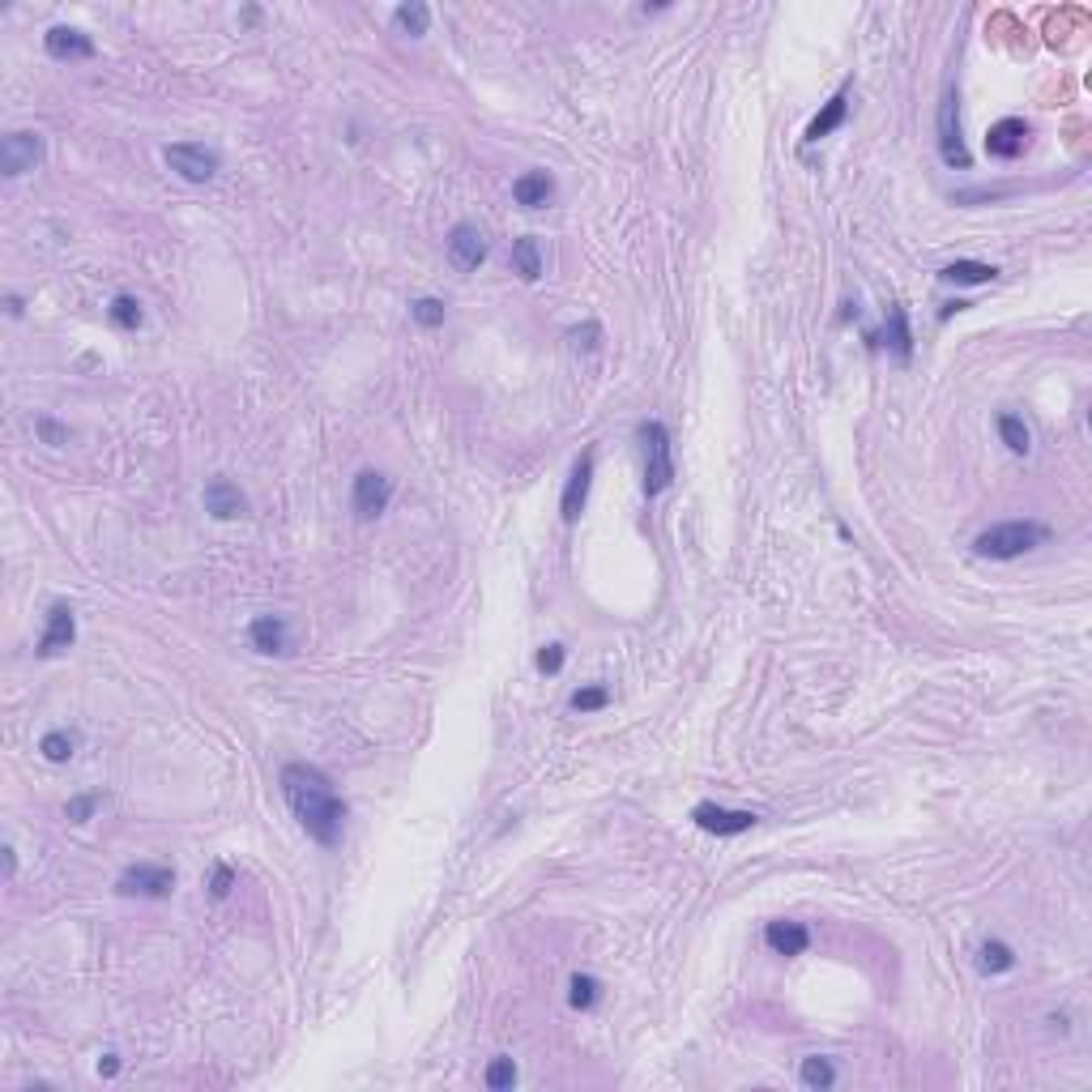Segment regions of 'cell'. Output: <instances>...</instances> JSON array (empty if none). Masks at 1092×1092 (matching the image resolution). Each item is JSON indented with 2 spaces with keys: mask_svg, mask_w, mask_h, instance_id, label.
Masks as SVG:
<instances>
[{
  "mask_svg": "<svg viewBox=\"0 0 1092 1092\" xmlns=\"http://www.w3.org/2000/svg\"><path fill=\"white\" fill-rule=\"evenodd\" d=\"M98 807V794H82V798H73L69 807H64V816H69L73 823H86L91 819V811Z\"/></svg>",
  "mask_w": 1092,
  "mask_h": 1092,
  "instance_id": "cell-33",
  "label": "cell"
},
{
  "mask_svg": "<svg viewBox=\"0 0 1092 1092\" xmlns=\"http://www.w3.org/2000/svg\"><path fill=\"white\" fill-rule=\"evenodd\" d=\"M802 1084H807V1088H819V1092H828L832 1084H837V1067H832L828 1058H819V1054L802 1058Z\"/></svg>",
  "mask_w": 1092,
  "mask_h": 1092,
  "instance_id": "cell-27",
  "label": "cell"
},
{
  "mask_svg": "<svg viewBox=\"0 0 1092 1092\" xmlns=\"http://www.w3.org/2000/svg\"><path fill=\"white\" fill-rule=\"evenodd\" d=\"M977 968H982V973H1007V968H1016V952H1011L1007 943H999V939H990V943H982V952H977Z\"/></svg>",
  "mask_w": 1092,
  "mask_h": 1092,
  "instance_id": "cell-25",
  "label": "cell"
},
{
  "mask_svg": "<svg viewBox=\"0 0 1092 1092\" xmlns=\"http://www.w3.org/2000/svg\"><path fill=\"white\" fill-rule=\"evenodd\" d=\"M939 277L943 282H956V286H982V282H995L999 270L995 265H982V261H952Z\"/></svg>",
  "mask_w": 1092,
  "mask_h": 1092,
  "instance_id": "cell-20",
  "label": "cell"
},
{
  "mask_svg": "<svg viewBox=\"0 0 1092 1092\" xmlns=\"http://www.w3.org/2000/svg\"><path fill=\"white\" fill-rule=\"evenodd\" d=\"M39 751H43V760H52V764H69L73 751H77V734L73 730H48L39 739Z\"/></svg>",
  "mask_w": 1092,
  "mask_h": 1092,
  "instance_id": "cell-22",
  "label": "cell"
},
{
  "mask_svg": "<svg viewBox=\"0 0 1092 1092\" xmlns=\"http://www.w3.org/2000/svg\"><path fill=\"white\" fill-rule=\"evenodd\" d=\"M163 159H166V166H171L175 175H184L188 184H205V180H214V171H218V154L209 146H193V141L166 146Z\"/></svg>",
  "mask_w": 1092,
  "mask_h": 1092,
  "instance_id": "cell-6",
  "label": "cell"
},
{
  "mask_svg": "<svg viewBox=\"0 0 1092 1092\" xmlns=\"http://www.w3.org/2000/svg\"><path fill=\"white\" fill-rule=\"evenodd\" d=\"M449 261L456 265L461 273H474L478 265L487 261V239L474 222H456L453 236H449Z\"/></svg>",
  "mask_w": 1092,
  "mask_h": 1092,
  "instance_id": "cell-9",
  "label": "cell"
},
{
  "mask_svg": "<svg viewBox=\"0 0 1092 1092\" xmlns=\"http://www.w3.org/2000/svg\"><path fill=\"white\" fill-rule=\"evenodd\" d=\"M939 150H943V163L947 166H968V150L961 141V120H956V91L943 94V107H939Z\"/></svg>",
  "mask_w": 1092,
  "mask_h": 1092,
  "instance_id": "cell-10",
  "label": "cell"
},
{
  "mask_svg": "<svg viewBox=\"0 0 1092 1092\" xmlns=\"http://www.w3.org/2000/svg\"><path fill=\"white\" fill-rule=\"evenodd\" d=\"M35 431L48 444H55V449H60V444H69V427H60V422H52V419H35Z\"/></svg>",
  "mask_w": 1092,
  "mask_h": 1092,
  "instance_id": "cell-34",
  "label": "cell"
},
{
  "mask_svg": "<svg viewBox=\"0 0 1092 1092\" xmlns=\"http://www.w3.org/2000/svg\"><path fill=\"white\" fill-rule=\"evenodd\" d=\"M512 265H517V273L526 277V282H538L542 277V252H538V239H517L512 243Z\"/></svg>",
  "mask_w": 1092,
  "mask_h": 1092,
  "instance_id": "cell-21",
  "label": "cell"
},
{
  "mask_svg": "<svg viewBox=\"0 0 1092 1092\" xmlns=\"http://www.w3.org/2000/svg\"><path fill=\"white\" fill-rule=\"evenodd\" d=\"M610 692L606 687H581V692H572V709L576 712H594V709H606Z\"/></svg>",
  "mask_w": 1092,
  "mask_h": 1092,
  "instance_id": "cell-32",
  "label": "cell"
},
{
  "mask_svg": "<svg viewBox=\"0 0 1092 1092\" xmlns=\"http://www.w3.org/2000/svg\"><path fill=\"white\" fill-rule=\"evenodd\" d=\"M43 48H48L52 60H91L94 39L82 35L77 26H52L48 35H43Z\"/></svg>",
  "mask_w": 1092,
  "mask_h": 1092,
  "instance_id": "cell-14",
  "label": "cell"
},
{
  "mask_svg": "<svg viewBox=\"0 0 1092 1092\" xmlns=\"http://www.w3.org/2000/svg\"><path fill=\"white\" fill-rule=\"evenodd\" d=\"M248 640L256 653H286L291 649V632H286L282 615H256L248 628Z\"/></svg>",
  "mask_w": 1092,
  "mask_h": 1092,
  "instance_id": "cell-16",
  "label": "cell"
},
{
  "mask_svg": "<svg viewBox=\"0 0 1092 1092\" xmlns=\"http://www.w3.org/2000/svg\"><path fill=\"white\" fill-rule=\"evenodd\" d=\"M572 1007H581V1011H589V1007H598V982L589 973H576L572 977Z\"/></svg>",
  "mask_w": 1092,
  "mask_h": 1092,
  "instance_id": "cell-30",
  "label": "cell"
},
{
  "mask_svg": "<svg viewBox=\"0 0 1092 1092\" xmlns=\"http://www.w3.org/2000/svg\"><path fill=\"white\" fill-rule=\"evenodd\" d=\"M640 449H644V495H662L674 483V453H671V431L657 419L640 422Z\"/></svg>",
  "mask_w": 1092,
  "mask_h": 1092,
  "instance_id": "cell-3",
  "label": "cell"
},
{
  "mask_svg": "<svg viewBox=\"0 0 1092 1092\" xmlns=\"http://www.w3.org/2000/svg\"><path fill=\"white\" fill-rule=\"evenodd\" d=\"M0 854H5V879H14V871H18V854L9 850V845H5V850H0Z\"/></svg>",
  "mask_w": 1092,
  "mask_h": 1092,
  "instance_id": "cell-38",
  "label": "cell"
},
{
  "mask_svg": "<svg viewBox=\"0 0 1092 1092\" xmlns=\"http://www.w3.org/2000/svg\"><path fill=\"white\" fill-rule=\"evenodd\" d=\"M589 483H594V453H581V461L572 465V478H567V487H564V504H560L567 526L581 521L585 499H589Z\"/></svg>",
  "mask_w": 1092,
  "mask_h": 1092,
  "instance_id": "cell-11",
  "label": "cell"
},
{
  "mask_svg": "<svg viewBox=\"0 0 1092 1092\" xmlns=\"http://www.w3.org/2000/svg\"><path fill=\"white\" fill-rule=\"evenodd\" d=\"M388 499H393V478H388V474H381V470H359V474H354L350 504H354V517H359V521H376L388 508Z\"/></svg>",
  "mask_w": 1092,
  "mask_h": 1092,
  "instance_id": "cell-4",
  "label": "cell"
},
{
  "mask_svg": "<svg viewBox=\"0 0 1092 1092\" xmlns=\"http://www.w3.org/2000/svg\"><path fill=\"white\" fill-rule=\"evenodd\" d=\"M487 1088H495V1092H504V1088H512L517 1084V1063H512V1058H491V1063H487Z\"/></svg>",
  "mask_w": 1092,
  "mask_h": 1092,
  "instance_id": "cell-29",
  "label": "cell"
},
{
  "mask_svg": "<svg viewBox=\"0 0 1092 1092\" xmlns=\"http://www.w3.org/2000/svg\"><path fill=\"white\" fill-rule=\"evenodd\" d=\"M845 111H850V91H837L828 103H823L819 116L807 125V141H819V137H828V132H837L845 125Z\"/></svg>",
  "mask_w": 1092,
  "mask_h": 1092,
  "instance_id": "cell-19",
  "label": "cell"
},
{
  "mask_svg": "<svg viewBox=\"0 0 1092 1092\" xmlns=\"http://www.w3.org/2000/svg\"><path fill=\"white\" fill-rule=\"evenodd\" d=\"M171 888H175V871H171V866H154V862H137V866H128V871L116 879V892L120 896L163 900V896H171Z\"/></svg>",
  "mask_w": 1092,
  "mask_h": 1092,
  "instance_id": "cell-5",
  "label": "cell"
},
{
  "mask_svg": "<svg viewBox=\"0 0 1092 1092\" xmlns=\"http://www.w3.org/2000/svg\"><path fill=\"white\" fill-rule=\"evenodd\" d=\"M888 346H892L896 359H909L913 354V338H909V320H905V308L892 304L888 308Z\"/></svg>",
  "mask_w": 1092,
  "mask_h": 1092,
  "instance_id": "cell-23",
  "label": "cell"
},
{
  "mask_svg": "<svg viewBox=\"0 0 1092 1092\" xmlns=\"http://www.w3.org/2000/svg\"><path fill=\"white\" fill-rule=\"evenodd\" d=\"M39 163H43V137L39 132H9V137L0 141V171H5L9 180L35 171Z\"/></svg>",
  "mask_w": 1092,
  "mask_h": 1092,
  "instance_id": "cell-7",
  "label": "cell"
},
{
  "mask_svg": "<svg viewBox=\"0 0 1092 1092\" xmlns=\"http://www.w3.org/2000/svg\"><path fill=\"white\" fill-rule=\"evenodd\" d=\"M512 197H517V205H526V209H542L546 200L555 197V180L546 171H526L517 184H512Z\"/></svg>",
  "mask_w": 1092,
  "mask_h": 1092,
  "instance_id": "cell-18",
  "label": "cell"
},
{
  "mask_svg": "<svg viewBox=\"0 0 1092 1092\" xmlns=\"http://www.w3.org/2000/svg\"><path fill=\"white\" fill-rule=\"evenodd\" d=\"M393 21H397V30H406L410 39H419V35H427V26H431V9L422 5V0H410V5H397Z\"/></svg>",
  "mask_w": 1092,
  "mask_h": 1092,
  "instance_id": "cell-24",
  "label": "cell"
},
{
  "mask_svg": "<svg viewBox=\"0 0 1092 1092\" xmlns=\"http://www.w3.org/2000/svg\"><path fill=\"white\" fill-rule=\"evenodd\" d=\"M564 666V644H546V649L538 653V671L542 674H560Z\"/></svg>",
  "mask_w": 1092,
  "mask_h": 1092,
  "instance_id": "cell-35",
  "label": "cell"
},
{
  "mask_svg": "<svg viewBox=\"0 0 1092 1092\" xmlns=\"http://www.w3.org/2000/svg\"><path fill=\"white\" fill-rule=\"evenodd\" d=\"M692 819H696V828L712 832V837H739V832H751L760 823L755 811H730V807H717V802H696Z\"/></svg>",
  "mask_w": 1092,
  "mask_h": 1092,
  "instance_id": "cell-8",
  "label": "cell"
},
{
  "mask_svg": "<svg viewBox=\"0 0 1092 1092\" xmlns=\"http://www.w3.org/2000/svg\"><path fill=\"white\" fill-rule=\"evenodd\" d=\"M116 1072H120V1058H116V1054H103V1058H98V1075H107V1079H111Z\"/></svg>",
  "mask_w": 1092,
  "mask_h": 1092,
  "instance_id": "cell-37",
  "label": "cell"
},
{
  "mask_svg": "<svg viewBox=\"0 0 1092 1092\" xmlns=\"http://www.w3.org/2000/svg\"><path fill=\"white\" fill-rule=\"evenodd\" d=\"M410 316H415L419 325L436 329V325H444V304L440 299H415V304H410Z\"/></svg>",
  "mask_w": 1092,
  "mask_h": 1092,
  "instance_id": "cell-31",
  "label": "cell"
},
{
  "mask_svg": "<svg viewBox=\"0 0 1092 1092\" xmlns=\"http://www.w3.org/2000/svg\"><path fill=\"white\" fill-rule=\"evenodd\" d=\"M282 794H286V807L291 816L299 819V828L308 832L316 845H338L342 841V828H346V802L338 798V789L316 764H286L282 768Z\"/></svg>",
  "mask_w": 1092,
  "mask_h": 1092,
  "instance_id": "cell-1",
  "label": "cell"
},
{
  "mask_svg": "<svg viewBox=\"0 0 1092 1092\" xmlns=\"http://www.w3.org/2000/svg\"><path fill=\"white\" fill-rule=\"evenodd\" d=\"M205 512L218 521H236L248 512V499H243V491L231 478H209L205 483Z\"/></svg>",
  "mask_w": 1092,
  "mask_h": 1092,
  "instance_id": "cell-13",
  "label": "cell"
},
{
  "mask_svg": "<svg viewBox=\"0 0 1092 1092\" xmlns=\"http://www.w3.org/2000/svg\"><path fill=\"white\" fill-rule=\"evenodd\" d=\"M1050 538V529L1037 526V521H1002V526H990L973 538V551L982 560H1020L1024 551L1041 546Z\"/></svg>",
  "mask_w": 1092,
  "mask_h": 1092,
  "instance_id": "cell-2",
  "label": "cell"
},
{
  "mask_svg": "<svg viewBox=\"0 0 1092 1092\" xmlns=\"http://www.w3.org/2000/svg\"><path fill=\"white\" fill-rule=\"evenodd\" d=\"M764 943L773 947L777 956H802V952H807V943H811V934H807L802 922H768Z\"/></svg>",
  "mask_w": 1092,
  "mask_h": 1092,
  "instance_id": "cell-17",
  "label": "cell"
},
{
  "mask_svg": "<svg viewBox=\"0 0 1092 1092\" xmlns=\"http://www.w3.org/2000/svg\"><path fill=\"white\" fill-rule=\"evenodd\" d=\"M107 316H111V325H120V329H137L141 320H146V311H141V304L132 295H116L111 308H107Z\"/></svg>",
  "mask_w": 1092,
  "mask_h": 1092,
  "instance_id": "cell-28",
  "label": "cell"
},
{
  "mask_svg": "<svg viewBox=\"0 0 1092 1092\" xmlns=\"http://www.w3.org/2000/svg\"><path fill=\"white\" fill-rule=\"evenodd\" d=\"M231 884H236V875H231V866H222V862H218V866H214V875H209V892H214V896L222 900V896L231 892Z\"/></svg>",
  "mask_w": 1092,
  "mask_h": 1092,
  "instance_id": "cell-36",
  "label": "cell"
},
{
  "mask_svg": "<svg viewBox=\"0 0 1092 1092\" xmlns=\"http://www.w3.org/2000/svg\"><path fill=\"white\" fill-rule=\"evenodd\" d=\"M1024 146H1029V125L1016 116L999 120V125H990L986 132V150L995 154V159H1020Z\"/></svg>",
  "mask_w": 1092,
  "mask_h": 1092,
  "instance_id": "cell-15",
  "label": "cell"
},
{
  "mask_svg": "<svg viewBox=\"0 0 1092 1092\" xmlns=\"http://www.w3.org/2000/svg\"><path fill=\"white\" fill-rule=\"evenodd\" d=\"M999 436H1002V444H1007L1011 453H1020V456L1033 449L1029 427H1024V419H1020V415H1011V410H1007V415H999Z\"/></svg>",
  "mask_w": 1092,
  "mask_h": 1092,
  "instance_id": "cell-26",
  "label": "cell"
},
{
  "mask_svg": "<svg viewBox=\"0 0 1092 1092\" xmlns=\"http://www.w3.org/2000/svg\"><path fill=\"white\" fill-rule=\"evenodd\" d=\"M73 637H77V623H73V610L64 606V601H55V606L48 610V628H43V637H39V657H55V653H64L73 644Z\"/></svg>",
  "mask_w": 1092,
  "mask_h": 1092,
  "instance_id": "cell-12",
  "label": "cell"
}]
</instances>
